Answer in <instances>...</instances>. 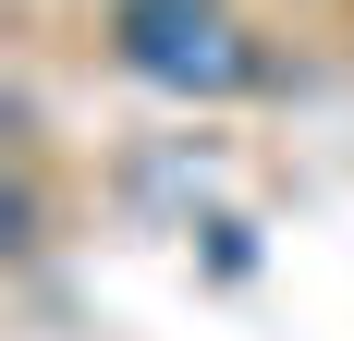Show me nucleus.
<instances>
[{
  "label": "nucleus",
  "mask_w": 354,
  "mask_h": 341,
  "mask_svg": "<svg viewBox=\"0 0 354 341\" xmlns=\"http://www.w3.org/2000/svg\"><path fill=\"white\" fill-rule=\"evenodd\" d=\"M122 61L171 98H232L257 86V49L232 37V12H122Z\"/></svg>",
  "instance_id": "obj_1"
}]
</instances>
